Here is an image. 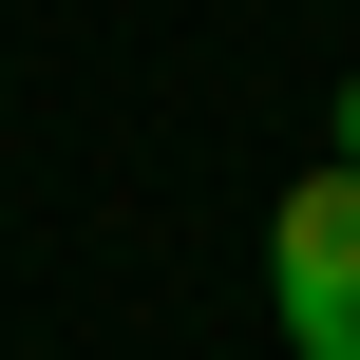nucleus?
<instances>
[{
  "label": "nucleus",
  "mask_w": 360,
  "mask_h": 360,
  "mask_svg": "<svg viewBox=\"0 0 360 360\" xmlns=\"http://www.w3.org/2000/svg\"><path fill=\"white\" fill-rule=\"evenodd\" d=\"M266 304H285V360H360V171H285L266 209Z\"/></svg>",
  "instance_id": "obj_1"
},
{
  "label": "nucleus",
  "mask_w": 360,
  "mask_h": 360,
  "mask_svg": "<svg viewBox=\"0 0 360 360\" xmlns=\"http://www.w3.org/2000/svg\"><path fill=\"white\" fill-rule=\"evenodd\" d=\"M323 152H342V171H360V76H342V114H323Z\"/></svg>",
  "instance_id": "obj_2"
}]
</instances>
